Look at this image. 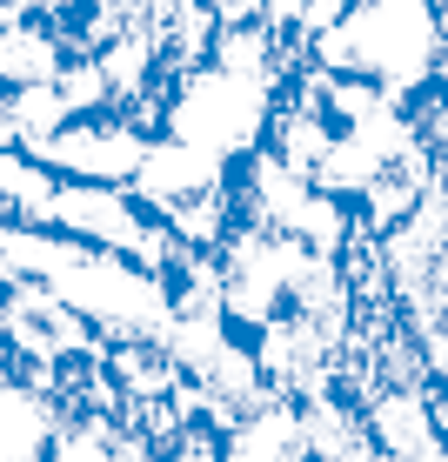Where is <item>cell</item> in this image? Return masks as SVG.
<instances>
[{
  "label": "cell",
  "instance_id": "2",
  "mask_svg": "<svg viewBox=\"0 0 448 462\" xmlns=\"http://www.w3.org/2000/svg\"><path fill=\"white\" fill-rule=\"evenodd\" d=\"M54 195H60L54 168H41L27 148H0V221L7 228H47Z\"/></svg>",
  "mask_w": 448,
  "mask_h": 462
},
{
  "label": "cell",
  "instance_id": "3",
  "mask_svg": "<svg viewBox=\"0 0 448 462\" xmlns=\"http://www.w3.org/2000/svg\"><path fill=\"white\" fill-rule=\"evenodd\" d=\"M435 81H448V0H435Z\"/></svg>",
  "mask_w": 448,
  "mask_h": 462
},
{
  "label": "cell",
  "instance_id": "1",
  "mask_svg": "<svg viewBox=\"0 0 448 462\" xmlns=\"http://www.w3.org/2000/svg\"><path fill=\"white\" fill-rule=\"evenodd\" d=\"M308 60L381 88L389 101H415L435 81V0H355L308 47Z\"/></svg>",
  "mask_w": 448,
  "mask_h": 462
},
{
  "label": "cell",
  "instance_id": "4",
  "mask_svg": "<svg viewBox=\"0 0 448 462\" xmlns=\"http://www.w3.org/2000/svg\"><path fill=\"white\" fill-rule=\"evenodd\" d=\"M308 462H322V456H308Z\"/></svg>",
  "mask_w": 448,
  "mask_h": 462
}]
</instances>
